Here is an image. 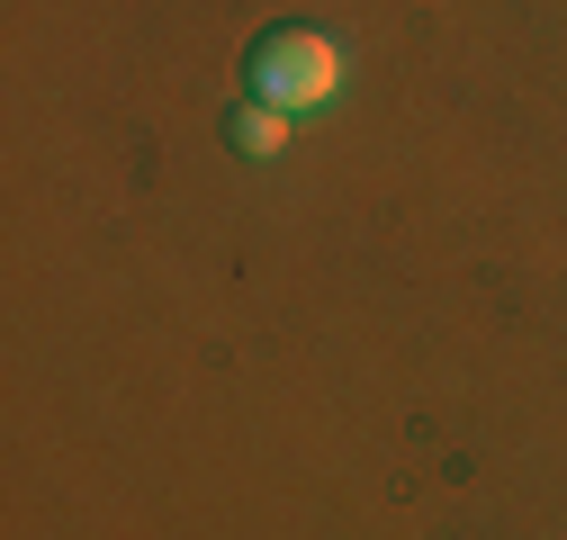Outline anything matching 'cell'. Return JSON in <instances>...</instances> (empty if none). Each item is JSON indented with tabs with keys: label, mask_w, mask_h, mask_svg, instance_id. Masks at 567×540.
<instances>
[{
	"label": "cell",
	"mask_w": 567,
	"mask_h": 540,
	"mask_svg": "<svg viewBox=\"0 0 567 540\" xmlns=\"http://www.w3.org/2000/svg\"><path fill=\"white\" fill-rule=\"evenodd\" d=\"M342 91V54L316 37V28H270L261 45H252V100H270V108H324Z\"/></svg>",
	"instance_id": "obj_1"
},
{
	"label": "cell",
	"mask_w": 567,
	"mask_h": 540,
	"mask_svg": "<svg viewBox=\"0 0 567 540\" xmlns=\"http://www.w3.org/2000/svg\"><path fill=\"white\" fill-rule=\"evenodd\" d=\"M226 145H235L244 163H270V154H289V108H270V100H244V108L226 117Z\"/></svg>",
	"instance_id": "obj_2"
}]
</instances>
